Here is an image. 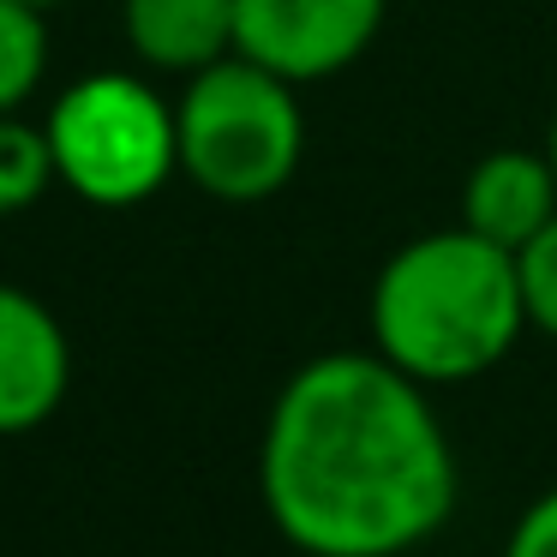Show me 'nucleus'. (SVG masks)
I'll return each instance as SVG.
<instances>
[{
	"label": "nucleus",
	"instance_id": "39448f33",
	"mask_svg": "<svg viewBox=\"0 0 557 557\" xmlns=\"http://www.w3.org/2000/svg\"><path fill=\"white\" fill-rule=\"evenodd\" d=\"M384 13L389 0H234V54L288 85H324L377 42Z\"/></svg>",
	"mask_w": 557,
	"mask_h": 557
},
{
	"label": "nucleus",
	"instance_id": "0eeeda50",
	"mask_svg": "<svg viewBox=\"0 0 557 557\" xmlns=\"http://www.w3.org/2000/svg\"><path fill=\"white\" fill-rule=\"evenodd\" d=\"M552 216H557V169L545 150L497 145L461 181V228L485 234L509 252H521Z\"/></svg>",
	"mask_w": 557,
	"mask_h": 557
},
{
	"label": "nucleus",
	"instance_id": "1a4fd4ad",
	"mask_svg": "<svg viewBox=\"0 0 557 557\" xmlns=\"http://www.w3.org/2000/svg\"><path fill=\"white\" fill-rule=\"evenodd\" d=\"M49 73V18L30 0H0V114H18Z\"/></svg>",
	"mask_w": 557,
	"mask_h": 557
},
{
	"label": "nucleus",
	"instance_id": "7ed1b4c3",
	"mask_svg": "<svg viewBox=\"0 0 557 557\" xmlns=\"http://www.w3.org/2000/svg\"><path fill=\"white\" fill-rule=\"evenodd\" d=\"M174 126H181V174L216 205H264L300 174L306 157L300 85L246 54H228L186 78Z\"/></svg>",
	"mask_w": 557,
	"mask_h": 557
},
{
	"label": "nucleus",
	"instance_id": "f03ea898",
	"mask_svg": "<svg viewBox=\"0 0 557 557\" xmlns=\"http://www.w3.org/2000/svg\"><path fill=\"white\" fill-rule=\"evenodd\" d=\"M372 348L425 389L473 384L528 330L516 252L473 228H432L377 264L366 300Z\"/></svg>",
	"mask_w": 557,
	"mask_h": 557
},
{
	"label": "nucleus",
	"instance_id": "9b49d317",
	"mask_svg": "<svg viewBox=\"0 0 557 557\" xmlns=\"http://www.w3.org/2000/svg\"><path fill=\"white\" fill-rule=\"evenodd\" d=\"M521 270V300H528V330L557 342V216L516 252Z\"/></svg>",
	"mask_w": 557,
	"mask_h": 557
},
{
	"label": "nucleus",
	"instance_id": "20e7f679",
	"mask_svg": "<svg viewBox=\"0 0 557 557\" xmlns=\"http://www.w3.org/2000/svg\"><path fill=\"white\" fill-rule=\"evenodd\" d=\"M54 174L97 210H133L181 174L174 102L138 73H90L42 114Z\"/></svg>",
	"mask_w": 557,
	"mask_h": 557
},
{
	"label": "nucleus",
	"instance_id": "4468645a",
	"mask_svg": "<svg viewBox=\"0 0 557 557\" xmlns=\"http://www.w3.org/2000/svg\"><path fill=\"white\" fill-rule=\"evenodd\" d=\"M30 7H42V13H49V7H66V0H30Z\"/></svg>",
	"mask_w": 557,
	"mask_h": 557
},
{
	"label": "nucleus",
	"instance_id": "6e6552de",
	"mask_svg": "<svg viewBox=\"0 0 557 557\" xmlns=\"http://www.w3.org/2000/svg\"><path fill=\"white\" fill-rule=\"evenodd\" d=\"M121 37L145 73L193 78L234 54V0H121Z\"/></svg>",
	"mask_w": 557,
	"mask_h": 557
},
{
	"label": "nucleus",
	"instance_id": "423d86ee",
	"mask_svg": "<svg viewBox=\"0 0 557 557\" xmlns=\"http://www.w3.org/2000/svg\"><path fill=\"white\" fill-rule=\"evenodd\" d=\"M73 384V342L61 318L18 282H0V437L49 425Z\"/></svg>",
	"mask_w": 557,
	"mask_h": 557
},
{
	"label": "nucleus",
	"instance_id": "9d476101",
	"mask_svg": "<svg viewBox=\"0 0 557 557\" xmlns=\"http://www.w3.org/2000/svg\"><path fill=\"white\" fill-rule=\"evenodd\" d=\"M54 181H61V174H54L49 133L18 121V114H0V216L30 210Z\"/></svg>",
	"mask_w": 557,
	"mask_h": 557
},
{
	"label": "nucleus",
	"instance_id": "f257e3e1",
	"mask_svg": "<svg viewBox=\"0 0 557 557\" xmlns=\"http://www.w3.org/2000/svg\"><path fill=\"white\" fill-rule=\"evenodd\" d=\"M258 497L306 557H401L449 528L461 473L432 389L377 348H336L270 401Z\"/></svg>",
	"mask_w": 557,
	"mask_h": 557
},
{
	"label": "nucleus",
	"instance_id": "f8f14e48",
	"mask_svg": "<svg viewBox=\"0 0 557 557\" xmlns=\"http://www.w3.org/2000/svg\"><path fill=\"white\" fill-rule=\"evenodd\" d=\"M504 557H557V485L540 492L516 516V528H509V540H504Z\"/></svg>",
	"mask_w": 557,
	"mask_h": 557
},
{
	"label": "nucleus",
	"instance_id": "ddd939ff",
	"mask_svg": "<svg viewBox=\"0 0 557 557\" xmlns=\"http://www.w3.org/2000/svg\"><path fill=\"white\" fill-rule=\"evenodd\" d=\"M545 157H552V169H557V109H552V133H545Z\"/></svg>",
	"mask_w": 557,
	"mask_h": 557
}]
</instances>
